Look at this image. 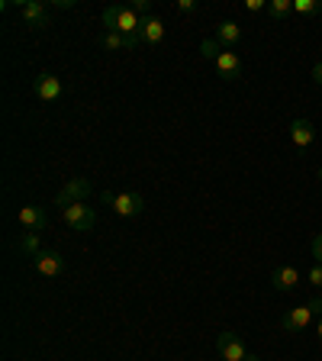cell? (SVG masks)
<instances>
[{"mask_svg":"<svg viewBox=\"0 0 322 361\" xmlns=\"http://www.w3.org/2000/svg\"><path fill=\"white\" fill-rule=\"evenodd\" d=\"M178 10L184 16H190V13H197V4H194V0H178Z\"/></svg>","mask_w":322,"mask_h":361,"instance_id":"obj_24","label":"cell"},{"mask_svg":"<svg viewBox=\"0 0 322 361\" xmlns=\"http://www.w3.org/2000/svg\"><path fill=\"white\" fill-rule=\"evenodd\" d=\"M32 94H36L42 104H52V100L61 97V81L55 75H49V71H45V75H39L36 81H32Z\"/></svg>","mask_w":322,"mask_h":361,"instance_id":"obj_10","label":"cell"},{"mask_svg":"<svg viewBox=\"0 0 322 361\" xmlns=\"http://www.w3.org/2000/svg\"><path fill=\"white\" fill-rule=\"evenodd\" d=\"M104 49H110V52H120V49H135V45L129 42L126 36H120V32H106V36H104Z\"/></svg>","mask_w":322,"mask_h":361,"instance_id":"obj_18","label":"cell"},{"mask_svg":"<svg viewBox=\"0 0 322 361\" xmlns=\"http://www.w3.org/2000/svg\"><path fill=\"white\" fill-rule=\"evenodd\" d=\"M316 174H319V178H322V168H319V171H316Z\"/></svg>","mask_w":322,"mask_h":361,"instance_id":"obj_28","label":"cell"},{"mask_svg":"<svg viewBox=\"0 0 322 361\" xmlns=\"http://www.w3.org/2000/svg\"><path fill=\"white\" fill-rule=\"evenodd\" d=\"M90 190L94 188H90L87 178H71V180H65V188L55 194V203L65 210V207H71V203H84L90 197Z\"/></svg>","mask_w":322,"mask_h":361,"instance_id":"obj_6","label":"cell"},{"mask_svg":"<svg viewBox=\"0 0 322 361\" xmlns=\"http://www.w3.org/2000/svg\"><path fill=\"white\" fill-rule=\"evenodd\" d=\"M100 200H104V207H110L116 216L123 219H135V216H142L145 213V197L142 194H135V190H123V194H116V190H104L100 194Z\"/></svg>","mask_w":322,"mask_h":361,"instance_id":"obj_2","label":"cell"},{"mask_svg":"<svg viewBox=\"0 0 322 361\" xmlns=\"http://www.w3.org/2000/svg\"><path fill=\"white\" fill-rule=\"evenodd\" d=\"M32 268H36L42 278H58L61 271H65V262H61V255L55 248H42V252L32 258Z\"/></svg>","mask_w":322,"mask_h":361,"instance_id":"obj_8","label":"cell"},{"mask_svg":"<svg viewBox=\"0 0 322 361\" xmlns=\"http://www.w3.org/2000/svg\"><path fill=\"white\" fill-rule=\"evenodd\" d=\"M216 352H219V358H223V361H261L258 355L248 352V345L242 342L239 336H235V332H219Z\"/></svg>","mask_w":322,"mask_h":361,"instance_id":"obj_4","label":"cell"},{"mask_svg":"<svg viewBox=\"0 0 322 361\" xmlns=\"http://www.w3.org/2000/svg\"><path fill=\"white\" fill-rule=\"evenodd\" d=\"M313 81H316V84H319V87H322V59H319V61H316V65H313Z\"/></svg>","mask_w":322,"mask_h":361,"instance_id":"obj_25","label":"cell"},{"mask_svg":"<svg viewBox=\"0 0 322 361\" xmlns=\"http://www.w3.org/2000/svg\"><path fill=\"white\" fill-rule=\"evenodd\" d=\"M61 219H65L75 233H90V229L97 226V210L87 207V203H71V207L61 210Z\"/></svg>","mask_w":322,"mask_h":361,"instance_id":"obj_5","label":"cell"},{"mask_svg":"<svg viewBox=\"0 0 322 361\" xmlns=\"http://www.w3.org/2000/svg\"><path fill=\"white\" fill-rule=\"evenodd\" d=\"M290 142L297 145V149H309V145L316 142V129H313V123L309 120H293L290 123Z\"/></svg>","mask_w":322,"mask_h":361,"instance_id":"obj_13","label":"cell"},{"mask_svg":"<svg viewBox=\"0 0 322 361\" xmlns=\"http://www.w3.org/2000/svg\"><path fill=\"white\" fill-rule=\"evenodd\" d=\"M309 255H313L316 264H322V233L313 235V242H309Z\"/></svg>","mask_w":322,"mask_h":361,"instance_id":"obj_21","label":"cell"},{"mask_svg":"<svg viewBox=\"0 0 322 361\" xmlns=\"http://www.w3.org/2000/svg\"><path fill=\"white\" fill-rule=\"evenodd\" d=\"M104 26H106V32H120V36H126L132 45H142V42H139V26H142V16L135 13L132 7L110 4V7L104 10Z\"/></svg>","mask_w":322,"mask_h":361,"instance_id":"obj_1","label":"cell"},{"mask_svg":"<svg viewBox=\"0 0 322 361\" xmlns=\"http://www.w3.org/2000/svg\"><path fill=\"white\" fill-rule=\"evenodd\" d=\"M213 65H216V71L225 78V81H239V78H242V59L233 52V49H223V52H219V59L213 61Z\"/></svg>","mask_w":322,"mask_h":361,"instance_id":"obj_12","label":"cell"},{"mask_svg":"<svg viewBox=\"0 0 322 361\" xmlns=\"http://www.w3.org/2000/svg\"><path fill=\"white\" fill-rule=\"evenodd\" d=\"M293 13H300V16L322 13V0H293Z\"/></svg>","mask_w":322,"mask_h":361,"instance_id":"obj_17","label":"cell"},{"mask_svg":"<svg viewBox=\"0 0 322 361\" xmlns=\"http://www.w3.org/2000/svg\"><path fill=\"white\" fill-rule=\"evenodd\" d=\"M16 248H20V255L36 258L39 252H42V242H39V233H23V235H20V242H16Z\"/></svg>","mask_w":322,"mask_h":361,"instance_id":"obj_16","label":"cell"},{"mask_svg":"<svg viewBox=\"0 0 322 361\" xmlns=\"http://www.w3.org/2000/svg\"><path fill=\"white\" fill-rule=\"evenodd\" d=\"M20 13H23V20H26V26L36 30V32L49 26V10H45V4H39V0H26V4H20Z\"/></svg>","mask_w":322,"mask_h":361,"instance_id":"obj_11","label":"cell"},{"mask_svg":"<svg viewBox=\"0 0 322 361\" xmlns=\"http://www.w3.org/2000/svg\"><path fill=\"white\" fill-rule=\"evenodd\" d=\"M316 336H319V342H322V319L316 323Z\"/></svg>","mask_w":322,"mask_h":361,"instance_id":"obj_27","label":"cell"},{"mask_svg":"<svg viewBox=\"0 0 322 361\" xmlns=\"http://www.w3.org/2000/svg\"><path fill=\"white\" fill-rule=\"evenodd\" d=\"M300 284H303V271L293 268V264H280V268L271 271V287H274L278 293H290Z\"/></svg>","mask_w":322,"mask_h":361,"instance_id":"obj_7","label":"cell"},{"mask_svg":"<svg viewBox=\"0 0 322 361\" xmlns=\"http://www.w3.org/2000/svg\"><path fill=\"white\" fill-rule=\"evenodd\" d=\"M139 42L142 45H158L165 42V20L161 16H142V26H139Z\"/></svg>","mask_w":322,"mask_h":361,"instance_id":"obj_9","label":"cell"},{"mask_svg":"<svg viewBox=\"0 0 322 361\" xmlns=\"http://www.w3.org/2000/svg\"><path fill=\"white\" fill-rule=\"evenodd\" d=\"M52 7H58V10H68V7H75V0H55Z\"/></svg>","mask_w":322,"mask_h":361,"instance_id":"obj_26","label":"cell"},{"mask_svg":"<svg viewBox=\"0 0 322 361\" xmlns=\"http://www.w3.org/2000/svg\"><path fill=\"white\" fill-rule=\"evenodd\" d=\"M322 313V297H316V300H309V303H303V307H293V310H287L284 316H280V329L284 332H303V329H309L313 326V319Z\"/></svg>","mask_w":322,"mask_h":361,"instance_id":"obj_3","label":"cell"},{"mask_svg":"<svg viewBox=\"0 0 322 361\" xmlns=\"http://www.w3.org/2000/svg\"><path fill=\"white\" fill-rule=\"evenodd\" d=\"M216 42L223 45V49H233V45H239L242 42V26H239V23H233V20H223L216 26Z\"/></svg>","mask_w":322,"mask_h":361,"instance_id":"obj_15","label":"cell"},{"mask_svg":"<svg viewBox=\"0 0 322 361\" xmlns=\"http://www.w3.org/2000/svg\"><path fill=\"white\" fill-rule=\"evenodd\" d=\"M306 281H309L313 287H322V264H316V262H313V268L306 271Z\"/></svg>","mask_w":322,"mask_h":361,"instance_id":"obj_22","label":"cell"},{"mask_svg":"<svg viewBox=\"0 0 322 361\" xmlns=\"http://www.w3.org/2000/svg\"><path fill=\"white\" fill-rule=\"evenodd\" d=\"M268 13L274 20H284L287 13H293V0H268Z\"/></svg>","mask_w":322,"mask_h":361,"instance_id":"obj_19","label":"cell"},{"mask_svg":"<svg viewBox=\"0 0 322 361\" xmlns=\"http://www.w3.org/2000/svg\"><path fill=\"white\" fill-rule=\"evenodd\" d=\"M219 52H223V45H219L216 39H203V42H200V55H203V59L216 61V59H219Z\"/></svg>","mask_w":322,"mask_h":361,"instance_id":"obj_20","label":"cell"},{"mask_svg":"<svg viewBox=\"0 0 322 361\" xmlns=\"http://www.w3.org/2000/svg\"><path fill=\"white\" fill-rule=\"evenodd\" d=\"M242 7H245V13H261V10H268V4L264 0H245Z\"/></svg>","mask_w":322,"mask_h":361,"instance_id":"obj_23","label":"cell"},{"mask_svg":"<svg viewBox=\"0 0 322 361\" xmlns=\"http://www.w3.org/2000/svg\"><path fill=\"white\" fill-rule=\"evenodd\" d=\"M20 226H26L30 233H42L49 226V216L42 207H20Z\"/></svg>","mask_w":322,"mask_h":361,"instance_id":"obj_14","label":"cell"}]
</instances>
